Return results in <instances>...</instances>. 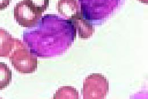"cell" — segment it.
Listing matches in <instances>:
<instances>
[{"mask_svg": "<svg viewBox=\"0 0 148 99\" xmlns=\"http://www.w3.org/2000/svg\"><path fill=\"white\" fill-rule=\"evenodd\" d=\"M36 29L25 31L23 41L30 51L39 57L50 58L64 53L76 37V29L70 20L54 15H45Z\"/></svg>", "mask_w": 148, "mask_h": 99, "instance_id": "6da1fadb", "label": "cell"}, {"mask_svg": "<svg viewBox=\"0 0 148 99\" xmlns=\"http://www.w3.org/2000/svg\"><path fill=\"white\" fill-rule=\"evenodd\" d=\"M9 59L14 68L20 73L31 74L37 69V56L23 43L12 52Z\"/></svg>", "mask_w": 148, "mask_h": 99, "instance_id": "7a4b0ae2", "label": "cell"}, {"mask_svg": "<svg viewBox=\"0 0 148 99\" xmlns=\"http://www.w3.org/2000/svg\"><path fill=\"white\" fill-rule=\"evenodd\" d=\"M109 91V81L100 74H92L84 79L82 94L84 99H104Z\"/></svg>", "mask_w": 148, "mask_h": 99, "instance_id": "3957f363", "label": "cell"}, {"mask_svg": "<svg viewBox=\"0 0 148 99\" xmlns=\"http://www.w3.org/2000/svg\"><path fill=\"white\" fill-rule=\"evenodd\" d=\"M42 13L37 11L26 0L16 4L14 8V17L19 25L25 28H34L41 20Z\"/></svg>", "mask_w": 148, "mask_h": 99, "instance_id": "277c9868", "label": "cell"}, {"mask_svg": "<svg viewBox=\"0 0 148 99\" xmlns=\"http://www.w3.org/2000/svg\"><path fill=\"white\" fill-rule=\"evenodd\" d=\"M23 42L13 36L7 31L0 28V57H8L12 52Z\"/></svg>", "mask_w": 148, "mask_h": 99, "instance_id": "5b68a950", "label": "cell"}, {"mask_svg": "<svg viewBox=\"0 0 148 99\" xmlns=\"http://www.w3.org/2000/svg\"><path fill=\"white\" fill-rule=\"evenodd\" d=\"M56 9L62 16L69 20L82 14L78 0H59Z\"/></svg>", "mask_w": 148, "mask_h": 99, "instance_id": "8992f818", "label": "cell"}, {"mask_svg": "<svg viewBox=\"0 0 148 99\" xmlns=\"http://www.w3.org/2000/svg\"><path fill=\"white\" fill-rule=\"evenodd\" d=\"M70 21L75 29L77 30L79 37L80 39H88L92 36L95 32V28L92 24L83 17L82 13Z\"/></svg>", "mask_w": 148, "mask_h": 99, "instance_id": "52a82bcc", "label": "cell"}, {"mask_svg": "<svg viewBox=\"0 0 148 99\" xmlns=\"http://www.w3.org/2000/svg\"><path fill=\"white\" fill-rule=\"evenodd\" d=\"M12 79V72L8 66L0 62V90H2L9 86Z\"/></svg>", "mask_w": 148, "mask_h": 99, "instance_id": "ba28073f", "label": "cell"}, {"mask_svg": "<svg viewBox=\"0 0 148 99\" xmlns=\"http://www.w3.org/2000/svg\"><path fill=\"white\" fill-rule=\"evenodd\" d=\"M54 99H79V94L72 87H62L56 92Z\"/></svg>", "mask_w": 148, "mask_h": 99, "instance_id": "9c48e42d", "label": "cell"}, {"mask_svg": "<svg viewBox=\"0 0 148 99\" xmlns=\"http://www.w3.org/2000/svg\"><path fill=\"white\" fill-rule=\"evenodd\" d=\"M33 7L41 13L45 12L49 6L50 0H26Z\"/></svg>", "mask_w": 148, "mask_h": 99, "instance_id": "30bf717a", "label": "cell"}, {"mask_svg": "<svg viewBox=\"0 0 148 99\" xmlns=\"http://www.w3.org/2000/svg\"><path fill=\"white\" fill-rule=\"evenodd\" d=\"M12 0H0V10L6 9L10 5Z\"/></svg>", "mask_w": 148, "mask_h": 99, "instance_id": "8fae6325", "label": "cell"}, {"mask_svg": "<svg viewBox=\"0 0 148 99\" xmlns=\"http://www.w3.org/2000/svg\"><path fill=\"white\" fill-rule=\"evenodd\" d=\"M138 1L144 3H148V0H138Z\"/></svg>", "mask_w": 148, "mask_h": 99, "instance_id": "7c38bea8", "label": "cell"}]
</instances>
